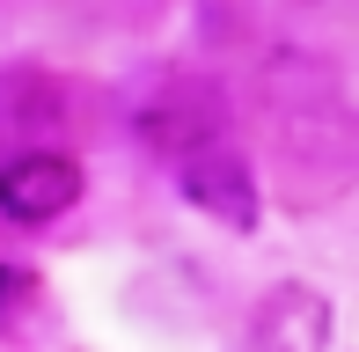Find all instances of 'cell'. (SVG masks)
Masks as SVG:
<instances>
[{
	"label": "cell",
	"instance_id": "obj_1",
	"mask_svg": "<svg viewBox=\"0 0 359 352\" xmlns=\"http://www.w3.org/2000/svg\"><path fill=\"white\" fill-rule=\"evenodd\" d=\"M176 198H184L191 213L220 220L227 235H257V220H264V191H257L250 162H242V154H227L220 140L176 154Z\"/></svg>",
	"mask_w": 359,
	"mask_h": 352
},
{
	"label": "cell",
	"instance_id": "obj_2",
	"mask_svg": "<svg viewBox=\"0 0 359 352\" xmlns=\"http://www.w3.org/2000/svg\"><path fill=\"white\" fill-rule=\"evenodd\" d=\"M81 205V162L52 147H29L15 162H0V213L15 228H52L59 213Z\"/></svg>",
	"mask_w": 359,
	"mask_h": 352
},
{
	"label": "cell",
	"instance_id": "obj_3",
	"mask_svg": "<svg viewBox=\"0 0 359 352\" xmlns=\"http://www.w3.org/2000/svg\"><path fill=\"white\" fill-rule=\"evenodd\" d=\"M330 338H337V309L308 279L271 286L250 316V352H330Z\"/></svg>",
	"mask_w": 359,
	"mask_h": 352
},
{
	"label": "cell",
	"instance_id": "obj_4",
	"mask_svg": "<svg viewBox=\"0 0 359 352\" xmlns=\"http://www.w3.org/2000/svg\"><path fill=\"white\" fill-rule=\"evenodd\" d=\"M220 125H227V103L205 81H176V88H161V95H147L140 103V118H133V133L147 140L154 154H191V147H205V140H220Z\"/></svg>",
	"mask_w": 359,
	"mask_h": 352
},
{
	"label": "cell",
	"instance_id": "obj_5",
	"mask_svg": "<svg viewBox=\"0 0 359 352\" xmlns=\"http://www.w3.org/2000/svg\"><path fill=\"white\" fill-rule=\"evenodd\" d=\"M29 301H37V279H29L22 264H0V330H8L15 316H29Z\"/></svg>",
	"mask_w": 359,
	"mask_h": 352
}]
</instances>
